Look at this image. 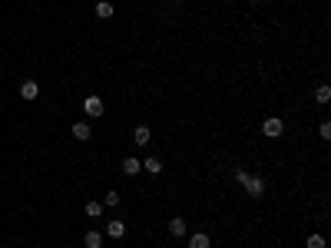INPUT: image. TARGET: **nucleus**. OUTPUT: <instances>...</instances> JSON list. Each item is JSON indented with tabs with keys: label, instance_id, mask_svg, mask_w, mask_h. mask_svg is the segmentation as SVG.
<instances>
[{
	"label": "nucleus",
	"instance_id": "obj_1",
	"mask_svg": "<svg viewBox=\"0 0 331 248\" xmlns=\"http://www.w3.org/2000/svg\"><path fill=\"white\" fill-rule=\"evenodd\" d=\"M262 132H265V136H269V139H278L281 132H285V123H281L278 116H269V119H265V123H262Z\"/></svg>",
	"mask_w": 331,
	"mask_h": 248
},
{
	"label": "nucleus",
	"instance_id": "obj_2",
	"mask_svg": "<svg viewBox=\"0 0 331 248\" xmlns=\"http://www.w3.org/2000/svg\"><path fill=\"white\" fill-rule=\"evenodd\" d=\"M83 109H86V116H103V109H106V103H103V99L100 96H86V99H83Z\"/></svg>",
	"mask_w": 331,
	"mask_h": 248
},
{
	"label": "nucleus",
	"instance_id": "obj_3",
	"mask_svg": "<svg viewBox=\"0 0 331 248\" xmlns=\"http://www.w3.org/2000/svg\"><path fill=\"white\" fill-rule=\"evenodd\" d=\"M242 186H245V192H249V195H255V198L265 192V179H262V175H252V172H249V179H245Z\"/></svg>",
	"mask_w": 331,
	"mask_h": 248
},
{
	"label": "nucleus",
	"instance_id": "obj_4",
	"mask_svg": "<svg viewBox=\"0 0 331 248\" xmlns=\"http://www.w3.org/2000/svg\"><path fill=\"white\" fill-rule=\"evenodd\" d=\"M209 245H212L209 232H192V235H189V248H209Z\"/></svg>",
	"mask_w": 331,
	"mask_h": 248
},
{
	"label": "nucleus",
	"instance_id": "obj_5",
	"mask_svg": "<svg viewBox=\"0 0 331 248\" xmlns=\"http://www.w3.org/2000/svg\"><path fill=\"white\" fill-rule=\"evenodd\" d=\"M149 139H152V129H149V126H136V129H133V143H136V146H146Z\"/></svg>",
	"mask_w": 331,
	"mask_h": 248
},
{
	"label": "nucleus",
	"instance_id": "obj_6",
	"mask_svg": "<svg viewBox=\"0 0 331 248\" xmlns=\"http://www.w3.org/2000/svg\"><path fill=\"white\" fill-rule=\"evenodd\" d=\"M40 96V86L33 80H27V83H20V99H37Z\"/></svg>",
	"mask_w": 331,
	"mask_h": 248
},
{
	"label": "nucleus",
	"instance_id": "obj_7",
	"mask_svg": "<svg viewBox=\"0 0 331 248\" xmlns=\"http://www.w3.org/2000/svg\"><path fill=\"white\" fill-rule=\"evenodd\" d=\"M103 242H106L103 232H86V235H83V245L86 248H103Z\"/></svg>",
	"mask_w": 331,
	"mask_h": 248
},
{
	"label": "nucleus",
	"instance_id": "obj_8",
	"mask_svg": "<svg viewBox=\"0 0 331 248\" xmlns=\"http://www.w3.org/2000/svg\"><path fill=\"white\" fill-rule=\"evenodd\" d=\"M106 235H109V238H126V222L113 218V222L106 225Z\"/></svg>",
	"mask_w": 331,
	"mask_h": 248
},
{
	"label": "nucleus",
	"instance_id": "obj_9",
	"mask_svg": "<svg viewBox=\"0 0 331 248\" xmlns=\"http://www.w3.org/2000/svg\"><path fill=\"white\" fill-rule=\"evenodd\" d=\"M123 172L126 175H139V172H143V162L133 159V155H126V159H123Z\"/></svg>",
	"mask_w": 331,
	"mask_h": 248
},
{
	"label": "nucleus",
	"instance_id": "obj_10",
	"mask_svg": "<svg viewBox=\"0 0 331 248\" xmlns=\"http://www.w3.org/2000/svg\"><path fill=\"white\" fill-rule=\"evenodd\" d=\"M73 136L80 139V143H86V139L93 136V129H90V123H73Z\"/></svg>",
	"mask_w": 331,
	"mask_h": 248
},
{
	"label": "nucleus",
	"instance_id": "obj_11",
	"mask_svg": "<svg viewBox=\"0 0 331 248\" xmlns=\"http://www.w3.org/2000/svg\"><path fill=\"white\" fill-rule=\"evenodd\" d=\"M169 235L182 238V235H186V222H182V218H169Z\"/></svg>",
	"mask_w": 331,
	"mask_h": 248
},
{
	"label": "nucleus",
	"instance_id": "obj_12",
	"mask_svg": "<svg viewBox=\"0 0 331 248\" xmlns=\"http://www.w3.org/2000/svg\"><path fill=\"white\" fill-rule=\"evenodd\" d=\"M143 169H146V172H149V175H159V172H163V159H156V155H149V159L143 162Z\"/></svg>",
	"mask_w": 331,
	"mask_h": 248
},
{
	"label": "nucleus",
	"instance_id": "obj_13",
	"mask_svg": "<svg viewBox=\"0 0 331 248\" xmlns=\"http://www.w3.org/2000/svg\"><path fill=\"white\" fill-rule=\"evenodd\" d=\"M328 99H331V86H328V83H321V86L315 89V103H318V106H325Z\"/></svg>",
	"mask_w": 331,
	"mask_h": 248
},
{
	"label": "nucleus",
	"instance_id": "obj_14",
	"mask_svg": "<svg viewBox=\"0 0 331 248\" xmlns=\"http://www.w3.org/2000/svg\"><path fill=\"white\" fill-rule=\"evenodd\" d=\"M328 242H325V235H321V232H312V235L305 238V248H325Z\"/></svg>",
	"mask_w": 331,
	"mask_h": 248
},
{
	"label": "nucleus",
	"instance_id": "obj_15",
	"mask_svg": "<svg viewBox=\"0 0 331 248\" xmlns=\"http://www.w3.org/2000/svg\"><path fill=\"white\" fill-rule=\"evenodd\" d=\"M96 17H100V20H109V17H113V4L100 0V4H96Z\"/></svg>",
	"mask_w": 331,
	"mask_h": 248
},
{
	"label": "nucleus",
	"instance_id": "obj_16",
	"mask_svg": "<svg viewBox=\"0 0 331 248\" xmlns=\"http://www.w3.org/2000/svg\"><path fill=\"white\" fill-rule=\"evenodd\" d=\"M103 209H106V205H100V202H86V215H90V218L103 215Z\"/></svg>",
	"mask_w": 331,
	"mask_h": 248
},
{
	"label": "nucleus",
	"instance_id": "obj_17",
	"mask_svg": "<svg viewBox=\"0 0 331 248\" xmlns=\"http://www.w3.org/2000/svg\"><path fill=\"white\" fill-rule=\"evenodd\" d=\"M103 205H106V209H116V205H119V192H106Z\"/></svg>",
	"mask_w": 331,
	"mask_h": 248
},
{
	"label": "nucleus",
	"instance_id": "obj_18",
	"mask_svg": "<svg viewBox=\"0 0 331 248\" xmlns=\"http://www.w3.org/2000/svg\"><path fill=\"white\" fill-rule=\"evenodd\" d=\"M318 132H321V139H331V123H328V119L318 126Z\"/></svg>",
	"mask_w": 331,
	"mask_h": 248
},
{
	"label": "nucleus",
	"instance_id": "obj_19",
	"mask_svg": "<svg viewBox=\"0 0 331 248\" xmlns=\"http://www.w3.org/2000/svg\"><path fill=\"white\" fill-rule=\"evenodd\" d=\"M232 179H235V182H238V186H242V182H245V179H249V172H245V169H235V172H232Z\"/></svg>",
	"mask_w": 331,
	"mask_h": 248
},
{
	"label": "nucleus",
	"instance_id": "obj_20",
	"mask_svg": "<svg viewBox=\"0 0 331 248\" xmlns=\"http://www.w3.org/2000/svg\"><path fill=\"white\" fill-rule=\"evenodd\" d=\"M175 4H186V0H175Z\"/></svg>",
	"mask_w": 331,
	"mask_h": 248
}]
</instances>
